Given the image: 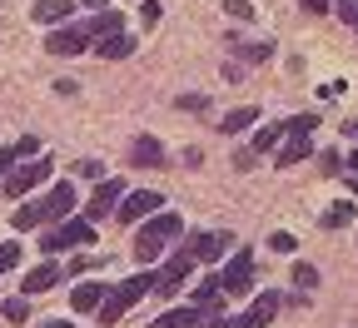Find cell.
I'll return each mask as SVG.
<instances>
[{"instance_id": "6da1fadb", "label": "cell", "mask_w": 358, "mask_h": 328, "mask_svg": "<svg viewBox=\"0 0 358 328\" xmlns=\"http://www.w3.org/2000/svg\"><path fill=\"white\" fill-rule=\"evenodd\" d=\"M155 284H159L155 273H134V278H124V284H115V289L105 294V304H100V323H120L145 294H155Z\"/></svg>"}, {"instance_id": "7a4b0ae2", "label": "cell", "mask_w": 358, "mask_h": 328, "mask_svg": "<svg viewBox=\"0 0 358 328\" xmlns=\"http://www.w3.org/2000/svg\"><path fill=\"white\" fill-rule=\"evenodd\" d=\"M179 229H185V219H179V214H155V219L140 229V239H134V259H140V264L159 259V254H164V244H169V239H179Z\"/></svg>"}, {"instance_id": "3957f363", "label": "cell", "mask_w": 358, "mask_h": 328, "mask_svg": "<svg viewBox=\"0 0 358 328\" xmlns=\"http://www.w3.org/2000/svg\"><path fill=\"white\" fill-rule=\"evenodd\" d=\"M75 244H95V219H65V224H55L50 234L40 239V249L45 254H60V249H75Z\"/></svg>"}, {"instance_id": "277c9868", "label": "cell", "mask_w": 358, "mask_h": 328, "mask_svg": "<svg viewBox=\"0 0 358 328\" xmlns=\"http://www.w3.org/2000/svg\"><path fill=\"white\" fill-rule=\"evenodd\" d=\"M129 190H124V179H100L95 184V194H90V204H85V219H100V214H120V199H124Z\"/></svg>"}, {"instance_id": "5b68a950", "label": "cell", "mask_w": 358, "mask_h": 328, "mask_svg": "<svg viewBox=\"0 0 358 328\" xmlns=\"http://www.w3.org/2000/svg\"><path fill=\"white\" fill-rule=\"evenodd\" d=\"M50 159H30V164H15V174L6 179V194L10 199H20V194H30L35 190V184H45V179H50Z\"/></svg>"}, {"instance_id": "8992f818", "label": "cell", "mask_w": 358, "mask_h": 328, "mask_svg": "<svg viewBox=\"0 0 358 328\" xmlns=\"http://www.w3.org/2000/svg\"><path fill=\"white\" fill-rule=\"evenodd\" d=\"M159 204H164V194H155V190H129V194L120 199V219H124V224L155 219V214H159Z\"/></svg>"}, {"instance_id": "52a82bcc", "label": "cell", "mask_w": 358, "mask_h": 328, "mask_svg": "<svg viewBox=\"0 0 358 328\" xmlns=\"http://www.w3.org/2000/svg\"><path fill=\"white\" fill-rule=\"evenodd\" d=\"M90 40H95V35H90V25H55L50 40H45V50H50V55H80Z\"/></svg>"}, {"instance_id": "ba28073f", "label": "cell", "mask_w": 358, "mask_h": 328, "mask_svg": "<svg viewBox=\"0 0 358 328\" xmlns=\"http://www.w3.org/2000/svg\"><path fill=\"white\" fill-rule=\"evenodd\" d=\"M224 294H249V284H254V254L249 249H239L229 264H224Z\"/></svg>"}, {"instance_id": "9c48e42d", "label": "cell", "mask_w": 358, "mask_h": 328, "mask_svg": "<svg viewBox=\"0 0 358 328\" xmlns=\"http://www.w3.org/2000/svg\"><path fill=\"white\" fill-rule=\"evenodd\" d=\"M189 269H194V254L189 249H179L155 278H159V284H155V294H179V284H185V278H189Z\"/></svg>"}, {"instance_id": "30bf717a", "label": "cell", "mask_w": 358, "mask_h": 328, "mask_svg": "<svg viewBox=\"0 0 358 328\" xmlns=\"http://www.w3.org/2000/svg\"><path fill=\"white\" fill-rule=\"evenodd\" d=\"M234 239L229 234H194L189 239V254H194V264H219V254L229 249Z\"/></svg>"}, {"instance_id": "8fae6325", "label": "cell", "mask_w": 358, "mask_h": 328, "mask_svg": "<svg viewBox=\"0 0 358 328\" xmlns=\"http://www.w3.org/2000/svg\"><path fill=\"white\" fill-rule=\"evenodd\" d=\"M70 209H75V184H70V179H60L55 190L45 194V214H50L55 224H65V219H70Z\"/></svg>"}, {"instance_id": "7c38bea8", "label": "cell", "mask_w": 358, "mask_h": 328, "mask_svg": "<svg viewBox=\"0 0 358 328\" xmlns=\"http://www.w3.org/2000/svg\"><path fill=\"white\" fill-rule=\"evenodd\" d=\"M75 6H80V0H35L30 15H35L40 25H65V20L75 15Z\"/></svg>"}, {"instance_id": "4fadbf2b", "label": "cell", "mask_w": 358, "mask_h": 328, "mask_svg": "<svg viewBox=\"0 0 358 328\" xmlns=\"http://www.w3.org/2000/svg\"><path fill=\"white\" fill-rule=\"evenodd\" d=\"M105 294H110V284H75V294H70V308H75V313H100Z\"/></svg>"}, {"instance_id": "5bb4252c", "label": "cell", "mask_w": 358, "mask_h": 328, "mask_svg": "<svg viewBox=\"0 0 358 328\" xmlns=\"http://www.w3.org/2000/svg\"><path fill=\"white\" fill-rule=\"evenodd\" d=\"M204 323V308H194V304H185V308H164L150 328H199Z\"/></svg>"}, {"instance_id": "9a60e30c", "label": "cell", "mask_w": 358, "mask_h": 328, "mask_svg": "<svg viewBox=\"0 0 358 328\" xmlns=\"http://www.w3.org/2000/svg\"><path fill=\"white\" fill-rule=\"evenodd\" d=\"M55 284H60V264H55V259H45L40 269L25 273V284H20V289H25V294H45V289H55Z\"/></svg>"}, {"instance_id": "2e32d148", "label": "cell", "mask_w": 358, "mask_h": 328, "mask_svg": "<svg viewBox=\"0 0 358 328\" xmlns=\"http://www.w3.org/2000/svg\"><path fill=\"white\" fill-rule=\"evenodd\" d=\"M134 164H140V169H164V145H159L155 134L134 139Z\"/></svg>"}, {"instance_id": "e0dca14e", "label": "cell", "mask_w": 358, "mask_h": 328, "mask_svg": "<svg viewBox=\"0 0 358 328\" xmlns=\"http://www.w3.org/2000/svg\"><path fill=\"white\" fill-rule=\"evenodd\" d=\"M254 120H259V110H254V105H239V110H229V115L219 120V129H224V134H244Z\"/></svg>"}, {"instance_id": "ac0fdd59", "label": "cell", "mask_w": 358, "mask_h": 328, "mask_svg": "<svg viewBox=\"0 0 358 328\" xmlns=\"http://www.w3.org/2000/svg\"><path fill=\"white\" fill-rule=\"evenodd\" d=\"M308 155H313L308 134H289V145L279 150V164H284V169H294V164H299V159H308Z\"/></svg>"}, {"instance_id": "d6986e66", "label": "cell", "mask_w": 358, "mask_h": 328, "mask_svg": "<svg viewBox=\"0 0 358 328\" xmlns=\"http://www.w3.org/2000/svg\"><path fill=\"white\" fill-rule=\"evenodd\" d=\"M45 219H50V214H45V199H35V204H20L15 214H10V224L25 234V229H35V224H45Z\"/></svg>"}, {"instance_id": "ffe728a7", "label": "cell", "mask_w": 358, "mask_h": 328, "mask_svg": "<svg viewBox=\"0 0 358 328\" xmlns=\"http://www.w3.org/2000/svg\"><path fill=\"white\" fill-rule=\"evenodd\" d=\"M120 30H124L120 10H95V20H90V35H95V40H105V35H120Z\"/></svg>"}, {"instance_id": "44dd1931", "label": "cell", "mask_w": 358, "mask_h": 328, "mask_svg": "<svg viewBox=\"0 0 358 328\" xmlns=\"http://www.w3.org/2000/svg\"><path fill=\"white\" fill-rule=\"evenodd\" d=\"M95 50H100V55H105V60H124V55H129V50H134V40H129V35H124V30H120V35H105V40H100V45H95Z\"/></svg>"}, {"instance_id": "7402d4cb", "label": "cell", "mask_w": 358, "mask_h": 328, "mask_svg": "<svg viewBox=\"0 0 358 328\" xmlns=\"http://www.w3.org/2000/svg\"><path fill=\"white\" fill-rule=\"evenodd\" d=\"M274 313H279V294H259V299L249 304V323H254V328H259V323H268Z\"/></svg>"}, {"instance_id": "603a6c76", "label": "cell", "mask_w": 358, "mask_h": 328, "mask_svg": "<svg viewBox=\"0 0 358 328\" xmlns=\"http://www.w3.org/2000/svg\"><path fill=\"white\" fill-rule=\"evenodd\" d=\"M219 289H224V278H219V273H209V278H199V289H194V308H204V304H214V299H219Z\"/></svg>"}, {"instance_id": "cb8c5ba5", "label": "cell", "mask_w": 358, "mask_h": 328, "mask_svg": "<svg viewBox=\"0 0 358 328\" xmlns=\"http://www.w3.org/2000/svg\"><path fill=\"white\" fill-rule=\"evenodd\" d=\"M343 224H353V204H334V209H324V229H343Z\"/></svg>"}, {"instance_id": "d4e9b609", "label": "cell", "mask_w": 358, "mask_h": 328, "mask_svg": "<svg viewBox=\"0 0 358 328\" xmlns=\"http://www.w3.org/2000/svg\"><path fill=\"white\" fill-rule=\"evenodd\" d=\"M279 134H289V124H268V129H259V134H254V155H259V150H274Z\"/></svg>"}, {"instance_id": "484cf974", "label": "cell", "mask_w": 358, "mask_h": 328, "mask_svg": "<svg viewBox=\"0 0 358 328\" xmlns=\"http://www.w3.org/2000/svg\"><path fill=\"white\" fill-rule=\"evenodd\" d=\"M0 313H6L10 323H25V318H30V304H25V294H20V299H6V304H0Z\"/></svg>"}, {"instance_id": "4316f807", "label": "cell", "mask_w": 358, "mask_h": 328, "mask_svg": "<svg viewBox=\"0 0 358 328\" xmlns=\"http://www.w3.org/2000/svg\"><path fill=\"white\" fill-rule=\"evenodd\" d=\"M284 124H289V134H313V129H319V115H294Z\"/></svg>"}, {"instance_id": "83f0119b", "label": "cell", "mask_w": 358, "mask_h": 328, "mask_svg": "<svg viewBox=\"0 0 358 328\" xmlns=\"http://www.w3.org/2000/svg\"><path fill=\"white\" fill-rule=\"evenodd\" d=\"M239 55H244V60H259V65H264L268 55H274V45H268V40H259V45H239Z\"/></svg>"}, {"instance_id": "f1b7e54d", "label": "cell", "mask_w": 358, "mask_h": 328, "mask_svg": "<svg viewBox=\"0 0 358 328\" xmlns=\"http://www.w3.org/2000/svg\"><path fill=\"white\" fill-rule=\"evenodd\" d=\"M268 249H274V254H294V249H299V239L279 229V234H268Z\"/></svg>"}, {"instance_id": "f546056e", "label": "cell", "mask_w": 358, "mask_h": 328, "mask_svg": "<svg viewBox=\"0 0 358 328\" xmlns=\"http://www.w3.org/2000/svg\"><path fill=\"white\" fill-rule=\"evenodd\" d=\"M294 284H299V289H313V284H319V269H313V264H299V269H294Z\"/></svg>"}, {"instance_id": "4dcf8cb0", "label": "cell", "mask_w": 358, "mask_h": 328, "mask_svg": "<svg viewBox=\"0 0 358 328\" xmlns=\"http://www.w3.org/2000/svg\"><path fill=\"white\" fill-rule=\"evenodd\" d=\"M20 264V244H0V273Z\"/></svg>"}, {"instance_id": "1f68e13d", "label": "cell", "mask_w": 358, "mask_h": 328, "mask_svg": "<svg viewBox=\"0 0 358 328\" xmlns=\"http://www.w3.org/2000/svg\"><path fill=\"white\" fill-rule=\"evenodd\" d=\"M334 10H338V15H343V20L358 30V0H334Z\"/></svg>"}, {"instance_id": "d6a6232c", "label": "cell", "mask_w": 358, "mask_h": 328, "mask_svg": "<svg viewBox=\"0 0 358 328\" xmlns=\"http://www.w3.org/2000/svg\"><path fill=\"white\" fill-rule=\"evenodd\" d=\"M224 10H229L234 20H249V15H254V6H249V0H224Z\"/></svg>"}, {"instance_id": "836d02e7", "label": "cell", "mask_w": 358, "mask_h": 328, "mask_svg": "<svg viewBox=\"0 0 358 328\" xmlns=\"http://www.w3.org/2000/svg\"><path fill=\"white\" fill-rule=\"evenodd\" d=\"M140 20H145V25L159 20V0H140Z\"/></svg>"}, {"instance_id": "e575fe53", "label": "cell", "mask_w": 358, "mask_h": 328, "mask_svg": "<svg viewBox=\"0 0 358 328\" xmlns=\"http://www.w3.org/2000/svg\"><path fill=\"white\" fill-rule=\"evenodd\" d=\"M338 169H348V164H343L338 155H324V174H338Z\"/></svg>"}, {"instance_id": "d590c367", "label": "cell", "mask_w": 358, "mask_h": 328, "mask_svg": "<svg viewBox=\"0 0 358 328\" xmlns=\"http://www.w3.org/2000/svg\"><path fill=\"white\" fill-rule=\"evenodd\" d=\"M303 6H308L313 15H319V10H334V0H303Z\"/></svg>"}, {"instance_id": "8d00e7d4", "label": "cell", "mask_w": 358, "mask_h": 328, "mask_svg": "<svg viewBox=\"0 0 358 328\" xmlns=\"http://www.w3.org/2000/svg\"><path fill=\"white\" fill-rule=\"evenodd\" d=\"M35 328H75V323H65V318H50V323H35Z\"/></svg>"}, {"instance_id": "74e56055", "label": "cell", "mask_w": 358, "mask_h": 328, "mask_svg": "<svg viewBox=\"0 0 358 328\" xmlns=\"http://www.w3.org/2000/svg\"><path fill=\"white\" fill-rule=\"evenodd\" d=\"M80 6H95V10H105V6H110V0H80Z\"/></svg>"}, {"instance_id": "f35d334b", "label": "cell", "mask_w": 358, "mask_h": 328, "mask_svg": "<svg viewBox=\"0 0 358 328\" xmlns=\"http://www.w3.org/2000/svg\"><path fill=\"white\" fill-rule=\"evenodd\" d=\"M343 164H348V169H353V174H358V150H353V155H348V159H343Z\"/></svg>"}, {"instance_id": "ab89813d", "label": "cell", "mask_w": 358, "mask_h": 328, "mask_svg": "<svg viewBox=\"0 0 358 328\" xmlns=\"http://www.w3.org/2000/svg\"><path fill=\"white\" fill-rule=\"evenodd\" d=\"M353 194H358V184H353Z\"/></svg>"}]
</instances>
